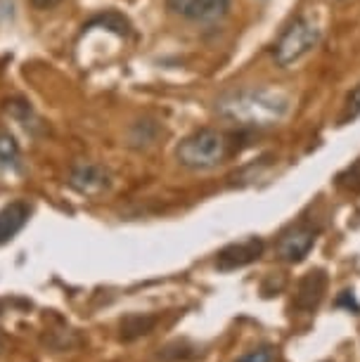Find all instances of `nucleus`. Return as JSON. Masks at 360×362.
Listing matches in <instances>:
<instances>
[{
    "instance_id": "9b49d317",
    "label": "nucleus",
    "mask_w": 360,
    "mask_h": 362,
    "mask_svg": "<svg viewBox=\"0 0 360 362\" xmlns=\"http://www.w3.org/2000/svg\"><path fill=\"white\" fill-rule=\"evenodd\" d=\"M154 327V317L147 315H128L124 322H121V339L124 341H133L142 337V334H149Z\"/></svg>"
},
{
    "instance_id": "ddd939ff",
    "label": "nucleus",
    "mask_w": 360,
    "mask_h": 362,
    "mask_svg": "<svg viewBox=\"0 0 360 362\" xmlns=\"http://www.w3.org/2000/svg\"><path fill=\"white\" fill-rule=\"evenodd\" d=\"M237 362H273V348H268V346L256 348V351H249L247 355H242Z\"/></svg>"
},
{
    "instance_id": "1a4fd4ad",
    "label": "nucleus",
    "mask_w": 360,
    "mask_h": 362,
    "mask_svg": "<svg viewBox=\"0 0 360 362\" xmlns=\"http://www.w3.org/2000/svg\"><path fill=\"white\" fill-rule=\"evenodd\" d=\"M29 216H31V209H29V204H24V202H12L8 206L0 209V247L8 244L10 239L24 228Z\"/></svg>"
},
{
    "instance_id": "f8f14e48",
    "label": "nucleus",
    "mask_w": 360,
    "mask_h": 362,
    "mask_svg": "<svg viewBox=\"0 0 360 362\" xmlns=\"http://www.w3.org/2000/svg\"><path fill=\"white\" fill-rule=\"evenodd\" d=\"M360 116V83L353 88L349 100H346V107H344V114H342V121H349V119H356Z\"/></svg>"
},
{
    "instance_id": "9d476101",
    "label": "nucleus",
    "mask_w": 360,
    "mask_h": 362,
    "mask_svg": "<svg viewBox=\"0 0 360 362\" xmlns=\"http://www.w3.org/2000/svg\"><path fill=\"white\" fill-rule=\"evenodd\" d=\"M0 173H22V154L10 133H0Z\"/></svg>"
},
{
    "instance_id": "2eb2a0df",
    "label": "nucleus",
    "mask_w": 360,
    "mask_h": 362,
    "mask_svg": "<svg viewBox=\"0 0 360 362\" xmlns=\"http://www.w3.org/2000/svg\"><path fill=\"white\" fill-rule=\"evenodd\" d=\"M0 353H3V344H0Z\"/></svg>"
},
{
    "instance_id": "6e6552de",
    "label": "nucleus",
    "mask_w": 360,
    "mask_h": 362,
    "mask_svg": "<svg viewBox=\"0 0 360 362\" xmlns=\"http://www.w3.org/2000/svg\"><path fill=\"white\" fill-rule=\"evenodd\" d=\"M325 289H327V275L323 270H310L298 279V289H296V298L294 305L301 310H313L320 305V300L325 296Z\"/></svg>"
},
{
    "instance_id": "39448f33",
    "label": "nucleus",
    "mask_w": 360,
    "mask_h": 362,
    "mask_svg": "<svg viewBox=\"0 0 360 362\" xmlns=\"http://www.w3.org/2000/svg\"><path fill=\"white\" fill-rule=\"evenodd\" d=\"M112 177L98 163H81L71 170V187L86 197H98L110 189Z\"/></svg>"
},
{
    "instance_id": "20e7f679",
    "label": "nucleus",
    "mask_w": 360,
    "mask_h": 362,
    "mask_svg": "<svg viewBox=\"0 0 360 362\" xmlns=\"http://www.w3.org/2000/svg\"><path fill=\"white\" fill-rule=\"evenodd\" d=\"M168 10L192 22H216L228 12L230 0H166Z\"/></svg>"
},
{
    "instance_id": "0eeeda50",
    "label": "nucleus",
    "mask_w": 360,
    "mask_h": 362,
    "mask_svg": "<svg viewBox=\"0 0 360 362\" xmlns=\"http://www.w3.org/2000/svg\"><path fill=\"white\" fill-rule=\"evenodd\" d=\"M263 254V242L261 239H247L242 244H230L216 258V268L221 270H235L244 268V265L254 263L256 258Z\"/></svg>"
},
{
    "instance_id": "7ed1b4c3",
    "label": "nucleus",
    "mask_w": 360,
    "mask_h": 362,
    "mask_svg": "<svg viewBox=\"0 0 360 362\" xmlns=\"http://www.w3.org/2000/svg\"><path fill=\"white\" fill-rule=\"evenodd\" d=\"M320 40V29L306 17H298L289 24L275 45V62L277 66H289L298 62L303 54H308Z\"/></svg>"
},
{
    "instance_id": "f03ea898",
    "label": "nucleus",
    "mask_w": 360,
    "mask_h": 362,
    "mask_svg": "<svg viewBox=\"0 0 360 362\" xmlns=\"http://www.w3.org/2000/svg\"><path fill=\"white\" fill-rule=\"evenodd\" d=\"M228 154V140L226 135L214 131V128H202L192 135H187L175 149V159L180 166L190 170H207L214 168L226 159Z\"/></svg>"
},
{
    "instance_id": "423d86ee",
    "label": "nucleus",
    "mask_w": 360,
    "mask_h": 362,
    "mask_svg": "<svg viewBox=\"0 0 360 362\" xmlns=\"http://www.w3.org/2000/svg\"><path fill=\"white\" fill-rule=\"evenodd\" d=\"M313 244H315V232L313 230L310 228H294V230L284 232V235L280 237L275 251L282 261L298 263L308 256V251L313 249Z\"/></svg>"
},
{
    "instance_id": "f257e3e1",
    "label": "nucleus",
    "mask_w": 360,
    "mask_h": 362,
    "mask_svg": "<svg viewBox=\"0 0 360 362\" xmlns=\"http://www.w3.org/2000/svg\"><path fill=\"white\" fill-rule=\"evenodd\" d=\"M289 109V100L273 90H237L226 95L219 102V112L230 121H237L242 126L266 128L275 126L284 119Z\"/></svg>"
},
{
    "instance_id": "4468645a",
    "label": "nucleus",
    "mask_w": 360,
    "mask_h": 362,
    "mask_svg": "<svg viewBox=\"0 0 360 362\" xmlns=\"http://www.w3.org/2000/svg\"><path fill=\"white\" fill-rule=\"evenodd\" d=\"M29 3L36 10H50V8H55V5L62 3V0H29Z\"/></svg>"
}]
</instances>
